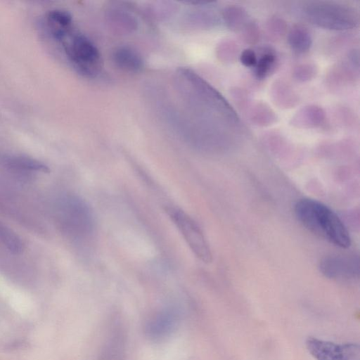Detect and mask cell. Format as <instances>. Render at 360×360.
<instances>
[{
    "instance_id": "cell-13",
    "label": "cell",
    "mask_w": 360,
    "mask_h": 360,
    "mask_svg": "<svg viewBox=\"0 0 360 360\" xmlns=\"http://www.w3.org/2000/svg\"><path fill=\"white\" fill-rule=\"evenodd\" d=\"M272 96L281 108H292L297 102V96L293 89L283 81L275 82L272 88Z\"/></svg>"
},
{
    "instance_id": "cell-16",
    "label": "cell",
    "mask_w": 360,
    "mask_h": 360,
    "mask_svg": "<svg viewBox=\"0 0 360 360\" xmlns=\"http://www.w3.org/2000/svg\"><path fill=\"white\" fill-rule=\"evenodd\" d=\"M250 119L257 125L266 126L275 121L276 115L269 106L258 103L252 108Z\"/></svg>"
},
{
    "instance_id": "cell-12",
    "label": "cell",
    "mask_w": 360,
    "mask_h": 360,
    "mask_svg": "<svg viewBox=\"0 0 360 360\" xmlns=\"http://www.w3.org/2000/svg\"><path fill=\"white\" fill-rule=\"evenodd\" d=\"M172 313L164 311L155 314L148 321V333L153 336L158 337L169 332L174 324Z\"/></svg>"
},
{
    "instance_id": "cell-2",
    "label": "cell",
    "mask_w": 360,
    "mask_h": 360,
    "mask_svg": "<svg viewBox=\"0 0 360 360\" xmlns=\"http://www.w3.org/2000/svg\"><path fill=\"white\" fill-rule=\"evenodd\" d=\"M59 42L74 68L82 75L94 77L101 68V56L96 46L85 35L72 30Z\"/></svg>"
},
{
    "instance_id": "cell-22",
    "label": "cell",
    "mask_w": 360,
    "mask_h": 360,
    "mask_svg": "<svg viewBox=\"0 0 360 360\" xmlns=\"http://www.w3.org/2000/svg\"><path fill=\"white\" fill-rule=\"evenodd\" d=\"M243 28L245 40L248 43H255L259 37V30L257 25L252 22H249Z\"/></svg>"
},
{
    "instance_id": "cell-19",
    "label": "cell",
    "mask_w": 360,
    "mask_h": 360,
    "mask_svg": "<svg viewBox=\"0 0 360 360\" xmlns=\"http://www.w3.org/2000/svg\"><path fill=\"white\" fill-rule=\"evenodd\" d=\"M237 46L231 41L224 42L219 49V56L225 61H232L237 55Z\"/></svg>"
},
{
    "instance_id": "cell-6",
    "label": "cell",
    "mask_w": 360,
    "mask_h": 360,
    "mask_svg": "<svg viewBox=\"0 0 360 360\" xmlns=\"http://www.w3.org/2000/svg\"><path fill=\"white\" fill-rule=\"evenodd\" d=\"M306 347L316 360H360L359 345L354 342L335 344L309 337Z\"/></svg>"
},
{
    "instance_id": "cell-21",
    "label": "cell",
    "mask_w": 360,
    "mask_h": 360,
    "mask_svg": "<svg viewBox=\"0 0 360 360\" xmlns=\"http://www.w3.org/2000/svg\"><path fill=\"white\" fill-rule=\"evenodd\" d=\"M240 60L244 66L247 68H254L257 63V58L253 50L247 49L240 53Z\"/></svg>"
},
{
    "instance_id": "cell-14",
    "label": "cell",
    "mask_w": 360,
    "mask_h": 360,
    "mask_svg": "<svg viewBox=\"0 0 360 360\" xmlns=\"http://www.w3.org/2000/svg\"><path fill=\"white\" fill-rule=\"evenodd\" d=\"M222 16L226 25L233 30H242L248 22L247 13L240 6H231L226 8Z\"/></svg>"
},
{
    "instance_id": "cell-7",
    "label": "cell",
    "mask_w": 360,
    "mask_h": 360,
    "mask_svg": "<svg viewBox=\"0 0 360 360\" xmlns=\"http://www.w3.org/2000/svg\"><path fill=\"white\" fill-rule=\"evenodd\" d=\"M321 274L330 279L349 281L359 278V257L354 255H330L324 257L319 262Z\"/></svg>"
},
{
    "instance_id": "cell-17",
    "label": "cell",
    "mask_w": 360,
    "mask_h": 360,
    "mask_svg": "<svg viewBox=\"0 0 360 360\" xmlns=\"http://www.w3.org/2000/svg\"><path fill=\"white\" fill-rule=\"evenodd\" d=\"M6 162L12 167L28 170L44 171L46 167L32 159L23 157H11L6 160Z\"/></svg>"
},
{
    "instance_id": "cell-20",
    "label": "cell",
    "mask_w": 360,
    "mask_h": 360,
    "mask_svg": "<svg viewBox=\"0 0 360 360\" xmlns=\"http://www.w3.org/2000/svg\"><path fill=\"white\" fill-rule=\"evenodd\" d=\"M285 22L279 18H273L268 25L269 32L276 37H282L286 32Z\"/></svg>"
},
{
    "instance_id": "cell-3",
    "label": "cell",
    "mask_w": 360,
    "mask_h": 360,
    "mask_svg": "<svg viewBox=\"0 0 360 360\" xmlns=\"http://www.w3.org/2000/svg\"><path fill=\"white\" fill-rule=\"evenodd\" d=\"M305 18L312 24L329 30H348L357 23L354 11L350 8L333 2L309 3L304 7Z\"/></svg>"
},
{
    "instance_id": "cell-10",
    "label": "cell",
    "mask_w": 360,
    "mask_h": 360,
    "mask_svg": "<svg viewBox=\"0 0 360 360\" xmlns=\"http://www.w3.org/2000/svg\"><path fill=\"white\" fill-rule=\"evenodd\" d=\"M46 22L51 34L72 27L73 20L72 15L68 11L63 9H53L47 13Z\"/></svg>"
},
{
    "instance_id": "cell-4",
    "label": "cell",
    "mask_w": 360,
    "mask_h": 360,
    "mask_svg": "<svg viewBox=\"0 0 360 360\" xmlns=\"http://www.w3.org/2000/svg\"><path fill=\"white\" fill-rule=\"evenodd\" d=\"M58 205L62 227L68 234L83 238L91 233L94 219L91 209L84 200L67 195L60 199Z\"/></svg>"
},
{
    "instance_id": "cell-8",
    "label": "cell",
    "mask_w": 360,
    "mask_h": 360,
    "mask_svg": "<svg viewBox=\"0 0 360 360\" xmlns=\"http://www.w3.org/2000/svg\"><path fill=\"white\" fill-rule=\"evenodd\" d=\"M112 61L120 70L128 72H139L144 67L140 53L129 46L117 47L112 54Z\"/></svg>"
},
{
    "instance_id": "cell-9",
    "label": "cell",
    "mask_w": 360,
    "mask_h": 360,
    "mask_svg": "<svg viewBox=\"0 0 360 360\" xmlns=\"http://www.w3.org/2000/svg\"><path fill=\"white\" fill-rule=\"evenodd\" d=\"M325 119L322 108L316 105L303 108L292 117V124L300 128H311L321 125Z\"/></svg>"
},
{
    "instance_id": "cell-15",
    "label": "cell",
    "mask_w": 360,
    "mask_h": 360,
    "mask_svg": "<svg viewBox=\"0 0 360 360\" xmlns=\"http://www.w3.org/2000/svg\"><path fill=\"white\" fill-rule=\"evenodd\" d=\"M276 57L274 52L270 49L265 50L257 59L255 65L254 73L256 78L262 79L271 72L276 63Z\"/></svg>"
},
{
    "instance_id": "cell-18",
    "label": "cell",
    "mask_w": 360,
    "mask_h": 360,
    "mask_svg": "<svg viewBox=\"0 0 360 360\" xmlns=\"http://www.w3.org/2000/svg\"><path fill=\"white\" fill-rule=\"evenodd\" d=\"M316 73V68L312 63L298 65L294 70L293 75L300 82H307L311 79Z\"/></svg>"
},
{
    "instance_id": "cell-1",
    "label": "cell",
    "mask_w": 360,
    "mask_h": 360,
    "mask_svg": "<svg viewBox=\"0 0 360 360\" xmlns=\"http://www.w3.org/2000/svg\"><path fill=\"white\" fill-rule=\"evenodd\" d=\"M296 218L308 231L340 248L351 245L347 227L340 217L325 204L311 198H302L294 207Z\"/></svg>"
},
{
    "instance_id": "cell-11",
    "label": "cell",
    "mask_w": 360,
    "mask_h": 360,
    "mask_svg": "<svg viewBox=\"0 0 360 360\" xmlns=\"http://www.w3.org/2000/svg\"><path fill=\"white\" fill-rule=\"evenodd\" d=\"M291 49L297 53L307 51L312 44V38L309 30L301 25H295L290 30L288 36Z\"/></svg>"
},
{
    "instance_id": "cell-5",
    "label": "cell",
    "mask_w": 360,
    "mask_h": 360,
    "mask_svg": "<svg viewBox=\"0 0 360 360\" xmlns=\"http://www.w3.org/2000/svg\"><path fill=\"white\" fill-rule=\"evenodd\" d=\"M193 254L204 263L212 261L209 243L198 224L183 210L168 207L165 209Z\"/></svg>"
}]
</instances>
